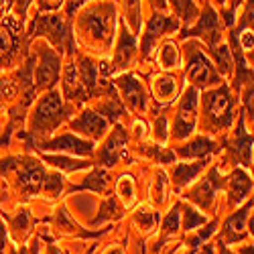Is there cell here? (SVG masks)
I'll return each mask as SVG.
<instances>
[{
    "mask_svg": "<svg viewBox=\"0 0 254 254\" xmlns=\"http://www.w3.org/2000/svg\"><path fill=\"white\" fill-rule=\"evenodd\" d=\"M151 4H155L157 8H165V6H167L165 0H151Z\"/></svg>",
    "mask_w": 254,
    "mask_h": 254,
    "instance_id": "681fc988",
    "label": "cell"
},
{
    "mask_svg": "<svg viewBox=\"0 0 254 254\" xmlns=\"http://www.w3.org/2000/svg\"><path fill=\"white\" fill-rule=\"evenodd\" d=\"M242 252H244V254H252V246H250V248H248V246H246V248H244V250H242Z\"/></svg>",
    "mask_w": 254,
    "mask_h": 254,
    "instance_id": "f5cc1de1",
    "label": "cell"
},
{
    "mask_svg": "<svg viewBox=\"0 0 254 254\" xmlns=\"http://www.w3.org/2000/svg\"><path fill=\"white\" fill-rule=\"evenodd\" d=\"M88 0H69V6H67V16L75 14V10L81 6V4H86Z\"/></svg>",
    "mask_w": 254,
    "mask_h": 254,
    "instance_id": "bcb514c9",
    "label": "cell"
},
{
    "mask_svg": "<svg viewBox=\"0 0 254 254\" xmlns=\"http://www.w3.org/2000/svg\"><path fill=\"white\" fill-rule=\"evenodd\" d=\"M126 153V134H124V128L122 126H118L116 132L110 136V140L106 142L104 146V151H102V163L104 165H116Z\"/></svg>",
    "mask_w": 254,
    "mask_h": 254,
    "instance_id": "ac0fdd59",
    "label": "cell"
},
{
    "mask_svg": "<svg viewBox=\"0 0 254 254\" xmlns=\"http://www.w3.org/2000/svg\"><path fill=\"white\" fill-rule=\"evenodd\" d=\"M175 159H177V155L169 149H163L159 153V163H163V165H171V163H175Z\"/></svg>",
    "mask_w": 254,
    "mask_h": 254,
    "instance_id": "7bdbcfd3",
    "label": "cell"
},
{
    "mask_svg": "<svg viewBox=\"0 0 254 254\" xmlns=\"http://www.w3.org/2000/svg\"><path fill=\"white\" fill-rule=\"evenodd\" d=\"M214 149H216L214 140H209L205 136H199V138H195L191 142H187L185 146H179L175 155L185 157V159H205Z\"/></svg>",
    "mask_w": 254,
    "mask_h": 254,
    "instance_id": "ffe728a7",
    "label": "cell"
},
{
    "mask_svg": "<svg viewBox=\"0 0 254 254\" xmlns=\"http://www.w3.org/2000/svg\"><path fill=\"white\" fill-rule=\"evenodd\" d=\"M8 169H16L18 171V185L27 195H35L43 189L47 173H45V169L41 163L29 161V159H20V161L8 159V161L0 163V173L8 171Z\"/></svg>",
    "mask_w": 254,
    "mask_h": 254,
    "instance_id": "7a4b0ae2",
    "label": "cell"
},
{
    "mask_svg": "<svg viewBox=\"0 0 254 254\" xmlns=\"http://www.w3.org/2000/svg\"><path fill=\"white\" fill-rule=\"evenodd\" d=\"M63 86H65V96L69 100H86V90L81 88V83L77 81V71L73 67V63L65 65V75H63Z\"/></svg>",
    "mask_w": 254,
    "mask_h": 254,
    "instance_id": "cb8c5ba5",
    "label": "cell"
},
{
    "mask_svg": "<svg viewBox=\"0 0 254 254\" xmlns=\"http://www.w3.org/2000/svg\"><path fill=\"white\" fill-rule=\"evenodd\" d=\"M177 27H179V23L173 18V16H167V14H155L153 18H151V23H149V27H146V31H144V41H142V55L144 57H149L151 55V51H153V47H155V43L159 41V37H163L165 33H169V31H177Z\"/></svg>",
    "mask_w": 254,
    "mask_h": 254,
    "instance_id": "30bf717a",
    "label": "cell"
},
{
    "mask_svg": "<svg viewBox=\"0 0 254 254\" xmlns=\"http://www.w3.org/2000/svg\"><path fill=\"white\" fill-rule=\"evenodd\" d=\"M16 86H14V81L10 79H0V104H4L8 100H12L16 96Z\"/></svg>",
    "mask_w": 254,
    "mask_h": 254,
    "instance_id": "74e56055",
    "label": "cell"
},
{
    "mask_svg": "<svg viewBox=\"0 0 254 254\" xmlns=\"http://www.w3.org/2000/svg\"><path fill=\"white\" fill-rule=\"evenodd\" d=\"M201 224H205V218L201 214H197L193 207L185 205L183 207V230H193V228H197Z\"/></svg>",
    "mask_w": 254,
    "mask_h": 254,
    "instance_id": "836d02e7",
    "label": "cell"
},
{
    "mask_svg": "<svg viewBox=\"0 0 254 254\" xmlns=\"http://www.w3.org/2000/svg\"><path fill=\"white\" fill-rule=\"evenodd\" d=\"M71 128L81 134H88L90 138H100V136H104L106 128H108V120L92 110H86L77 120L71 122Z\"/></svg>",
    "mask_w": 254,
    "mask_h": 254,
    "instance_id": "9a60e30c",
    "label": "cell"
},
{
    "mask_svg": "<svg viewBox=\"0 0 254 254\" xmlns=\"http://www.w3.org/2000/svg\"><path fill=\"white\" fill-rule=\"evenodd\" d=\"M10 254H27V250H25V248H23V250H12Z\"/></svg>",
    "mask_w": 254,
    "mask_h": 254,
    "instance_id": "816d5d0a",
    "label": "cell"
},
{
    "mask_svg": "<svg viewBox=\"0 0 254 254\" xmlns=\"http://www.w3.org/2000/svg\"><path fill=\"white\" fill-rule=\"evenodd\" d=\"M220 250H222V254H232V252H230V250H226L222 244H220Z\"/></svg>",
    "mask_w": 254,
    "mask_h": 254,
    "instance_id": "db71d44e",
    "label": "cell"
},
{
    "mask_svg": "<svg viewBox=\"0 0 254 254\" xmlns=\"http://www.w3.org/2000/svg\"><path fill=\"white\" fill-rule=\"evenodd\" d=\"M136 55V39L126 31L124 25H120V41L114 55V69H124L130 65V61Z\"/></svg>",
    "mask_w": 254,
    "mask_h": 254,
    "instance_id": "2e32d148",
    "label": "cell"
},
{
    "mask_svg": "<svg viewBox=\"0 0 254 254\" xmlns=\"http://www.w3.org/2000/svg\"><path fill=\"white\" fill-rule=\"evenodd\" d=\"M79 27L90 33V37L98 43H108L112 33V8L110 6H94L83 14Z\"/></svg>",
    "mask_w": 254,
    "mask_h": 254,
    "instance_id": "277c9868",
    "label": "cell"
},
{
    "mask_svg": "<svg viewBox=\"0 0 254 254\" xmlns=\"http://www.w3.org/2000/svg\"><path fill=\"white\" fill-rule=\"evenodd\" d=\"M234 153L244 167L252 165V136L246 134L242 118H240V126H238V138L234 140Z\"/></svg>",
    "mask_w": 254,
    "mask_h": 254,
    "instance_id": "7402d4cb",
    "label": "cell"
},
{
    "mask_svg": "<svg viewBox=\"0 0 254 254\" xmlns=\"http://www.w3.org/2000/svg\"><path fill=\"white\" fill-rule=\"evenodd\" d=\"M157 220H159V216H157V211H151V209H144V207L136 211V222H138V226H140L142 230H151V228H155Z\"/></svg>",
    "mask_w": 254,
    "mask_h": 254,
    "instance_id": "d590c367",
    "label": "cell"
},
{
    "mask_svg": "<svg viewBox=\"0 0 254 254\" xmlns=\"http://www.w3.org/2000/svg\"><path fill=\"white\" fill-rule=\"evenodd\" d=\"M165 183H167L165 175H163V173H159L157 187H153V189H151V193H155V197H157V203H161V201H163V195H165Z\"/></svg>",
    "mask_w": 254,
    "mask_h": 254,
    "instance_id": "60d3db41",
    "label": "cell"
},
{
    "mask_svg": "<svg viewBox=\"0 0 254 254\" xmlns=\"http://www.w3.org/2000/svg\"><path fill=\"white\" fill-rule=\"evenodd\" d=\"M252 209V201L250 203H246V207L244 209H240L236 216H232L228 222H226V226H224V238L230 242V244H234V242H240V240H244L246 236H248V230H246V220H248V211Z\"/></svg>",
    "mask_w": 254,
    "mask_h": 254,
    "instance_id": "e0dca14e",
    "label": "cell"
},
{
    "mask_svg": "<svg viewBox=\"0 0 254 254\" xmlns=\"http://www.w3.org/2000/svg\"><path fill=\"white\" fill-rule=\"evenodd\" d=\"M220 173H218V169H214L201 183H197L191 191H189V199L195 201L199 207H209L211 201H214V195H216V189L224 185V181H220Z\"/></svg>",
    "mask_w": 254,
    "mask_h": 254,
    "instance_id": "7c38bea8",
    "label": "cell"
},
{
    "mask_svg": "<svg viewBox=\"0 0 254 254\" xmlns=\"http://www.w3.org/2000/svg\"><path fill=\"white\" fill-rule=\"evenodd\" d=\"M118 197L124 201V205H132V201H134V181H132V177H122L118 181Z\"/></svg>",
    "mask_w": 254,
    "mask_h": 254,
    "instance_id": "4dcf8cb0",
    "label": "cell"
},
{
    "mask_svg": "<svg viewBox=\"0 0 254 254\" xmlns=\"http://www.w3.org/2000/svg\"><path fill=\"white\" fill-rule=\"evenodd\" d=\"M207 165V159H199L197 163H181V165H177L175 167V171H173V183H175V187L177 189H183L185 185H189L195 177H197V173L201 171V169Z\"/></svg>",
    "mask_w": 254,
    "mask_h": 254,
    "instance_id": "44dd1931",
    "label": "cell"
},
{
    "mask_svg": "<svg viewBox=\"0 0 254 254\" xmlns=\"http://www.w3.org/2000/svg\"><path fill=\"white\" fill-rule=\"evenodd\" d=\"M79 83L81 88L86 90L88 94H94L96 92V86H98V67L92 63V59H81L79 63Z\"/></svg>",
    "mask_w": 254,
    "mask_h": 254,
    "instance_id": "d4e9b609",
    "label": "cell"
},
{
    "mask_svg": "<svg viewBox=\"0 0 254 254\" xmlns=\"http://www.w3.org/2000/svg\"><path fill=\"white\" fill-rule=\"evenodd\" d=\"M108 254H120V250H118V248H112V250H110Z\"/></svg>",
    "mask_w": 254,
    "mask_h": 254,
    "instance_id": "11a10c76",
    "label": "cell"
},
{
    "mask_svg": "<svg viewBox=\"0 0 254 254\" xmlns=\"http://www.w3.org/2000/svg\"><path fill=\"white\" fill-rule=\"evenodd\" d=\"M77 189H92V191H108L110 189V175L104 171V169H96V171H92L86 181H83L79 187H71V191H77Z\"/></svg>",
    "mask_w": 254,
    "mask_h": 254,
    "instance_id": "603a6c76",
    "label": "cell"
},
{
    "mask_svg": "<svg viewBox=\"0 0 254 254\" xmlns=\"http://www.w3.org/2000/svg\"><path fill=\"white\" fill-rule=\"evenodd\" d=\"M63 118H65V108H63L61 96L49 90V94L39 102L37 110L33 114V124H31L33 134H39V136L49 134L53 128H57Z\"/></svg>",
    "mask_w": 254,
    "mask_h": 254,
    "instance_id": "6da1fadb",
    "label": "cell"
},
{
    "mask_svg": "<svg viewBox=\"0 0 254 254\" xmlns=\"http://www.w3.org/2000/svg\"><path fill=\"white\" fill-rule=\"evenodd\" d=\"M159 61H161L163 67H175V65H179V51H177V47L171 43V41L161 47Z\"/></svg>",
    "mask_w": 254,
    "mask_h": 254,
    "instance_id": "f546056e",
    "label": "cell"
},
{
    "mask_svg": "<svg viewBox=\"0 0 254 254\" xmlns=\"http://www.w3.org/2000/svg\"><path fill=\"white\" fill-rule=\"evenodd\" d=\"M169 2L175 8L177 16L181 20H185V23H189V20H193L197 16V6L193 0H169Z\"/></svg>",
    "mask_w": 254,
    "mask_h": 254,
    "instance_id": "4316f807",
    "label": "cell"
},
{
    "mask_svg": "<svg viewBox=\"0 0 254 254\" xmlns=\"http://www.w3.org/2000/svg\"><path fill=\"white\" fill-rule=\"evenodd\" d=\"M118 88L122 90V96L126 104L130 106L134 112H144L146 108V94L140 86V81L134 75H122L118 77Z\"/></svg>",
    "mask_w": 254,
    "mask_h": 254,
    "instance_id": "4fadbf2b",
    "label": "cell"
},
{
    "mask_svg": "<svg viewBox=\"0 0 254 254\" xmlns=\"http://www.w3.org/2000/svg\"><path fill=\"white\" fill-rule=\"evenodd\" d=\"M216 2H218V4H226V0H216Z\"/></svg>",
    "mask_w": 254,
    "mask_h": 254,
    "instance_id": "9f6ffc18",
    "label": "cell"
},
{
    "mask_svg": "<svg viewBox=\"0 0 254 254\" xmlns=\"http://www.w3.org/2000/svg\"><path fill=\"white\" fill-rule=\"evenodd\" d=\"M116 218H120V207H118L116 199H114V197H110V199H106V201L102 203V207H100V216L96 218V222H94V224H102V222L116 220Z\"/></svg>",
    "mask_w": 254,
    "mask_h": 254,
    "instance_id": "f1b7e54d",
    "label": "cell"
},
{
    "mask_svg": "<svg viewBox=\"0 0 254 254\" xmlns=\"http://www.w3.org/2000/svg\"><path fill=\"white\" fill-rule=\"evenodd\" d=\"M228 189H230V203L242 201L252 189V179L242 171V169H234V173L228 177Z\"/></svg>",
    "mask_w": 254,
    "mask_h": 254,
    "instance_id": "d6986e66",
    "label": "cell"
},
{
    "mask_svg": "<svg viewBox=\"0 0 254 254\" xmlns=\"http://www.w3.org/2000/svg\"><path fill=\"white\" fill-rule=\"evenodd\" d=\"M214 55H216V65H218V71L220 73H224V75H230L232 73V55H230V49L226 47V45H220V47H216L214 49Z\"/></svg>",
    "mask_w": 254,
    "mask_h": 254,
    "instance_id": "83f0119b",
    "label": "cell"
},
{
    "mask_svg": "<svg viewBox=\"0 0 254 254\" xmlns=\"http://www.w3.org/2000/svg\"><path fill=\"white\" fill-rule=\"evenodd\" d=\"M49 254H61L57 248H53V246H49Z\"/></svg>",
    "mask_w": 254,
    "mask_h": 254,
    "instance_id": "f907efd6",
    "label": "cell"
},
{
    "mask_svg": "<svg viewBox=\"0 0 254 254\" xmlns=\"http://www.w3.org/2000/svg\"><path fill=\"white\" fill-rule=\"evenodd\" d=\"M39 149H43V151H65V153H73V155H92L94 153L92 142H86V140L71 136V134H63L55 140H49L45 144H41Z\"/></svg>",
    "mask_w": 254,
    "mask_h": 254,
    "instance_id": "5bb4252c",
    "label": "cell"
},
{
    "mask_svg": "<svg viewBox=\"0 0 254 254\" xmlns=\"http://www.w3.org/2000/svg\"><path fill=\"white\" fill-rule=\"evenodd\" d=\"M165 126H167V120H165V116H161L159 122H157V136H159V140H165V138H167Z\"/></svg>",
    "mask_w": 254,
    "mask_h": 254,
    "instance_id": "f6af8a7d",
    "label": "cell"
},
{
    "mask_svg": "<svg viewBox=\"0 0 254 254\" xmlns=\"http://www.w3.org/2000/svg\"><path fill=\"white\" fill-rule=\"evenodd\" d=\"M63 4V0H37V8L41 12H53V10H59Z\"/></svg>",
    "mask_w": 254,
    "mask_h": 254,
    "instance_id": "f35d334b",
    "label": "cell"
},
{
    "mask_svg": "<svg viewBox=\"0 0 254 254\" xmlns=\"http://www.w3.org/2000/svg\"><path fill=\"white\" fill-rule=\"evenodd\" d=\"M47 163H51L53 167L59 169H65V171H77V169H86L90 167V163H83V161H71V159H63V157H45Z\"/></svg>",
    "mask_w": 254,
    "mask_h": 254,
    "instance_id": "1f68e13d",
    "label": "cell"
},
{
    "mask_svg": "<svg viewBox=\"0 0 254 254\" xmlns=\"http://www.w3.org/2000/svg\"><path fill=\"white\" fill-rule=\"evenodd\" d=\"M61 187H63V177L61 175H47L45 177V183H43V191L51 197H57L61 193Z\"/></svg>",
    "mask_w": 254,
    "mask_h": 254,
    "instance_id": "e575fe53",
    "label": "cell"
},
{
    "mask_svg": "<svg viewBox=\"0 0 254 254\" xmlns=\"http://www.w3.org/2000/svg\"><path fill=\"white\" fill-rule=\"evenodd\" d=\"M179 209H181V207L175 205L171 211H169V216L165 218V224H163V238L177 234V230H179Z\"/></svg>",
    "mask_w": 254,
    "mask_h": 254,
    "instance_id": "d6a6232c",
    "label": "cell"
},
{
    "mask_svg": "<svg viewBox=\"0 0 254 254\" xmlns=\"http://www.w3.org/2000/svg\"><path fill=\"white\" fill-rule=\"evenodd\" d=\"M181 37L183 39L185 37H203L207 41V45L211 49H216L218 47V41H220V20H218V14L207 6L203 10L201 18H199V23L193 29H189L187 33H183Z\"/></svg>",
    "mask_w": 254,
    "mask_h": 254,
    "instance_id": "8fae6325",
    "label": "cell"
},
{
    "mask_svg": "<svg viewBox=\"0 0 254 254\" xmlns=\"http://www.w3.org/2000/svg\"><path fill=\"white\" fill-rule=\"evenodd\" d=\"M155 94L163 102H171L175 96V79L171 75H159L155 81Z\"/></svg>",
    "mask_w": 254,
    "mask_h": 254,
    "instance_id": "484cf974",
    "label": "cell"
},
{
    "mask_svg": "<svg viewBox=\"0 0 254 254\" xmlns=\"http://www.w3.org/2000/svg\"><path fill=\"white\" fill-rule=\"evenodd\" d=\"M187 77L193 83V88H207L211 83H218V71L209 63V59L197 51V47H191L189 53V63H187Z\"/></svg>",
    "mask_w": 254,
    "mask_h": 254,
    "instance_id": "52a82bcc",
    "label": "cell"
},
{
    "mask_svg": "<svg viewBox=\"0 0 254 254\" xmlns=\"http://www.w3.org/2000/svg\"><path fill=\"white\" fill-rule=\"evenodd\" d=\"M205 112H207V120L211 122V126L216 128H226L234 120V102H232L230 90L226 86L209 92L205 96Z\"/></svg>",
    "mask_w": 254,
    "mask_h": 254,
    "instance_id": "3957f363",
    "label": "cell"
},
{
    "mask_svg": "<svg viewBox=\"0 0 254 254\" xmlns=\"http://www.w3.org/2000/svg\"><path fill=\"white\" fill-rule=\"evenodd\" d=\"M197 114V88H187L183 98H181V104H179V112H177V120H175V132L173 136L177 140L185 138L191 134L193 126H195V116Z\"/></svg>",
    "mask_w": 254,
    "mask_h": 254,
    "instance_id": "ba28073f",
    "label": "cell"
},
{
    "mask_svg": "<svg viewBox=\"0 0 254 254\" xmlns=\"http://www.w3.org/2000/svg\"><path fill=\"white\" fill-rule=\"evenodd\" d=\"M18 29L20 18L8 16L4 23H0V67L12 61L18 49Z\"/></svg>",
    "mask_w": 254,
    "mask_h": 254,
    "instance_id": "9c48e42d",
    "label": "cell"
},
{
    "mask_svg": "<svg viewBox=\"0 0 254 254\" xmlns=\"http://www.w3.org/2000/svg\"><path fill=\"white\" fill-rule=\"evenodd\" d=\"M126 6H128V18H130L132 31L136 33L140 27V4L138 0H126Z\"/></svg>",
    "mask_w": 254,
    "mask_h": 254,
    "instance_id": "8d00e7d4",
    "label": "cell"
},
{
    "mask_svg": "<svg viewBox=\"0 0 254 254\" xmlns=\"http://www.w3.org/2000/svg\"><path fill=\"white\" fill-rule=\"evenodd\" d=\"M4 250H6V228L0 222V254H4Z\"/></svg>",
    "mask_w": 254,
    "mask_h": 254,
    "instance_id": "7dc6e473",
    "label": "cell"
},
{
    "mask_svg": "<svg viewBox=\"0 0 254 254\" xmlns=\"http://www.w3.org/2000/svg\"><path fill=\"white\" fill-rule=\"evenodd\" d=\"M12 228L16 230V232H20V230H23V234H25V232L29 230V214H27V211L23 209V211H20V214L12 220Z\"/></svg>",
    "mask_w": 254,
    "mask_h": 254,
    "instance_id": "ab89813d",
    "label": "cell"
},
{
    "mask_svg": "<svg viewBox=\"0 0 254 254\" xmlns=\"http://www.w3.org/2000/svg\"><path fill=\"white\" fill-rule=\"evenodd\" d=\"M47 37L53 45L63 47L65 41L69 39V29L63 16H45L37 14L33 25H31V37Z\"/></svg>",
    "mask_w": 254,
    "mask_h": 254,
    "instance_id": "5b68a950",
    "label": "cell"
},
{
    "mask_svg": "<svg viewBox=\"0 0 254 254\" xmlns=\"http://www.w3.org/2000/svg\"><path fill=\"white\" fill-rule=\"evenodd\" d=\"M29 2H31V0H14V2H12V12H14L16 18H25Z\"/></svg>",
    "mask_w": 254,
    "mask_h": 254,
    "instance_id": "b9f144b4",
    "label": "cell"
},
{
    "mask_svg": "<svg viewBox=\"0 0 254 254\" xmlns=\"http://www.w3.org/2000/svg\"><path fill=\"white\" fill-rule=\"evenodd\" d=\"M12 2L14 0H0V16H6V12L12 10Z\"/></svg>",
    "mask_w": 254,
    "mask_h": 254,
    "instance_id": "c3c4849f",
    "label": "cell"
},
{
    "mask_svg": "<svg viewBox=\"0 0 254 254\" xmlns=\"http://www.w3.org/2000/svg\"><path fill=\"white\" fill-rule=\"evenodd\" d=\"M61 57L49 47H39V67L35 71V88L37 90H51L59 79Z\"/></svg>",
    "mask_w": 254,
    "mask_h": 254,
    "instance_id": "8992f818",
    "label": "cell"
},
{
    "mask_svg": "<svg viewBox=\"0 0 254 254\" xmlns=\"http://www.w3.org/2000/svg\"><path fill=\"white\" fill-rule=\"evenodd\" d=\"M242 49L244 51H252V29H244L242 31Z\"/></svg>",
    "mask_w": 254,
    "mask_h": 254,
    "instance_id": "ee69618b",
    "label": "cell"
}]
</instances>
